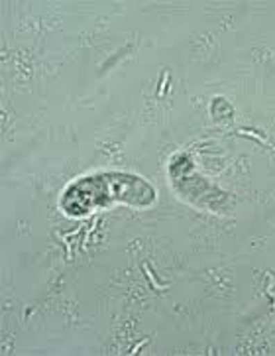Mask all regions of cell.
Wrapping results in <instances>:
<instances>
[{"label": "cell", "mask_w": 275, "mask_h": 356, "mask_svg": "<svg viewBox=\"0 0 275 356\" xmlns=\"http://www.w3.org/2000/svg\"><path fill=\"white\" fill-rule=\"evenodd\" d=\"M210 113L217 120H224V118H232V106H230L224 99H215L212 104H210Z\"/></svg>", "instance_id": "2"}, {"label": "cell", "mask_w": 275, "mask_h": 356, "mask_svg": "<svg viewBox=\"0 0 275 356\" xmlns=\"http://www.w3.org/2000/svg\"><path fill=\"white\" fill-rule=\"evenodd\" d=\"M153 203L156 189L144 177L126 172H103L85 175L67 185L59 207L69 217H85L115 205L146 209Z\"/></svg>", "instance_id": "1"}]
</instances>
